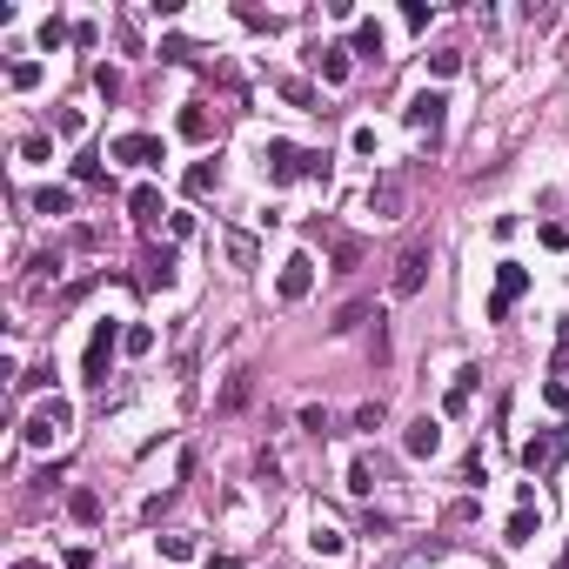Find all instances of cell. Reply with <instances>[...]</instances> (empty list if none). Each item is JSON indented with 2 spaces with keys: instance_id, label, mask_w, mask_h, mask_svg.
Listing matches in <instances>:
<instances>
[{
  "instance_id": "6da1fadb",
  "label": "cell",
  "mask_w": 569,
  "mask_h": 569,
  "mask_svg": "<svg viewBox=\"0 0 569 569\" xmlns=\"http://www.w3.org/2000/svg\"><path fill=\"white\" fill-rule=\"evenodd\" d=\"M67 429H74V409H67L61 395H54V402L27 409V422H21V442H27V449H54V442L67 436Z\"/></svg>"
},
{
  "instance_id": "7a4b0ae2",
  "label": "cell",
  "mask_w": 569,
  "mask_h": 569,
  "mask_svg": "<svg viewBox=\"0 0 569 569\" xmlns=\"http://www.w3.org/2000/svg\"><path fill=\"white\" fill-rule=\"evenodd\" d=\"M121 322H94V335H88V355H81V382L88 389H101L108 382V362H114V349H121Z\"/></svg>"
},
{
  "instance_id": "3957f363",
  "label": "cell",
  "mask_w": 569,
  "mask_h": 569,
  "mask_svg": "<svg viewBox=\"0 0 569 569\" xmlns=\"http://www.w3.org/2000/svg\"><path fill=\"white\" fill-rule=\"evenodd\" d=\"M369 215L375 221H402L409 215V175H395V168H389V175H375L369 181Z\"/></svg>"
},
{
  "instance_id": "277c9868",
  "label": "cell",
  "mask_w": 569,
  "mask_h": 569,
  "mask_svg": "<svg viewBox=\"0 0 569 569\" xmlns=\"http://www.w3.org/2000/svg\"><path fill=\"white\" fill-rule=\"evenodd\" d=\"M422 275H429V241H409V248H402V262H395V282H389V295H395V302L422 295Z\"/></svg>"
},
{
  "instance_id": "5b68a950",
  "label": "cell",
  "mask_w": 569,
  "mask_h": 569,
  "mask_svg": "<svg viewBox=\"0 0 569 569\" xmlns=\"http://www.w3.org/2000/svg\"><path fill=\"white\" fill-rule=\"evenodd\" d=\"M563 456H569V429H543V436H529V442H523V469H529V476L556 469Z\"/></svg>"
},
{
  "instance_id": "8992f818",
  "label": "cell",
  "mask_w": 569,
  "mask_h": 569,
  "mask_svg": "<svg viewBox=\"0 0 569 569\" xmlns=\"http://www.w3.org/2000/svg\"><path fill=\"white\" fill-rule=\"evenodd\" d=\"M523 295H529V268L523 262H503V268H496V295H489V322H503Z\"/></svg>"
},
{
  "instance_id": "52a82bcc",
  "label": "cell",
  "mask_w": 569,
  "mask_h": 569,
  "mask_svg": "<svg viewBox=\"0 0 569 569\" xmlns=\"http://www.w3.org/2000/svg\"><path fill=\"white\" fill-rule=\"evenodd\" d=\"M262 168H268L275 188H288L295 175H308V148H295V141H268V148H262Z\"/></svg>"
},
{
  "instance_id": "ba28073f",
  "label": "cell",
  "mask_w": 569,
  "mask_h": 569,
  "mask_svg": "<svg viewBox=\"0 0 569 569\" xmlns=\"http://www.w3.org/2000/svg\"><path fill=\"white\" fill-rule=\"evenodd\" d=\"M442 114H449V101H442L436 88L409 94V108H402V121H409V128H416V134H429V141H436V134H442Z\"/></svg>"
},
{
  "instance_id": "9c48e42d",
  "label": "cell",
  "mask_w": 569,
  "mask_h": 569,
  "mask_svg": "<svg viewBox=\"0 0 569 569\" xmlns=\"http://www.w3.org/2000/svg\"><path fill=\"white\" fill-rule=\"evenodd\" d=\"M108 154H114V161H134V168H161V161H168L161 134H121Z\"/></svg>"
},
{
  "instance_id": "30bf717a",
  "label": "cell",
  "mask_w": 569,
  "mask_h": 569,
  "mask_svg": "<svg viewBox=\"0 0 569 569\" xmlns=\"http://www.w3.org/2000/svg\"><path fill=\"white\" fill-rule=\"evenodd\" d=\"M436 449H442V422L436 416H416V422H409V436H402V456L409 462H429Z\"/></svg>"
},
{
  "instance_id": "8fae6325",
  "label": "cell",
  "mask_w": 569,
  "mask_h": 569,
  "mask_svg": "<svg viewBox=\"0 0 569 569\" xmlns=\"http://www.w3.org/2000/svg\"><path fill=\"white\" fill-rule=\"evenodd\" d=\"M275 288H282V302H302L308 288H315V255H288V262H282V282H275Z\"/></svg>"
},
{
  "instance_id": "7c38bea8",
  "label": "cell",
  "mask_w": 569,
  "mask_h": 569,
  "mask_svg": "<svg viewBox=\"0 0 569 569\" xmlns=\"http://www.w3.org/2000/svg\"><path fill=\"white\" fill-rule=\"evenodd\" d=\"M536 529H543V509H536V503H516L503 543H509V549H529V543H536Z\"/></svg>"
},
{
  "instance_id": "4fadbf2b",
  "label": "cell",
  "mask_w": 569,
  "mask_h": 569,
  "mask_svg": "<svg viewBox=\"0 0 569 569\" xmlns=\"http://www.w3.org/2000/svg\"><path fill=\"white\" fill-rule=\"evenodd\" d=\"M175 128H181V141H215V114H208V108H201V101H188V108H181V121H175Z\"/></svg>"
},
{
  "instance_id": "5bb4252c",
  "label": "cell",
  "mask_w": 569,
  "mask_h": 569,
  "mask_svg": "<svg viewBox=\"0 0 569 569\" xmlns=\"http://www.w3.org/2000/svg\"><path fill=\"white\" fill-rule=\"evenodd\" d=\"M476 382H482V369H462V375H456V389L442 395V416H469V395H476Z\"/></svg>"
},
{
  "instance_id": "9a60e30c",
  "label": "cell",
  "mask_w": 569,
  "mask_h": 569,
  "mask_svg": "<svg viewBox=\"0 0 569 569\" xmlns=\"http://www.w3.org/2000/svg\"><path fill=\"white\" fill-rule=\"evenodd\" d=\"M128 215L141 221V228H148V221H161V188H154V181H141V188L128 195Z\"/></svg>"
},
{
  "instance_id": "2e32d148",
  "label": "cell",
  "mask_w": 569,
  "mask_h": 569,
  "mask_svg": "<svg viewBox=\"0 0 569 569\" xmlns=\"http://www.w3.org/2000/svg\"><path fill=\"white\" fill-rule=\"evenodd\" d=\"M315 67H322L329 88H342V81H349V47H315Z\"/></svg>"
},
{
  "instance_id": "e0dca14e",
  "label": "cell",
  "mask_w": 569,
  "mask_h": 569,
  "mask_svg": "<svg viewBox=\"0 0 569 569\" xmlns=\"http://www.w3.org/2000/svg\"><path fill=\"white\" fill-rule=\"evenodd\" d=\"M141 288H175V248H154V255H148Z\"/></svg>"
},
{
  "instance_id": "ac0fdd59",
  "label": "cell",
  "mask_w": 569,
  "mask_h": 569,
  "mask_svg": "<svg viewBox=\"0 0 569 569\" xmlns=\"http://www.w3.org/2000/svg\"><path fill=\"white\" fill-rule=\"evenodd\" d=\"M215 181H221V168H215V161H195V168H188V195H195V201H201V195H215Z\"/></svg>"
},
{
  "instance_id": "d6986e66",
  "label": "cell",
  "mask_w": 569,
  "mask_h": 569,
  "mask_svg": "<svg viewBox=\"0 0 569 569\" xmlns=\"http://www.w3.org/2000/svg\"><path fill=\"white\" fill-rule=\"evenodd\" d=\"M67 516H74V523H101V496L94 489H74V496H67Z\"/></svg>"
},
{
  "instance_id": "ffe728a7",
  "label": "cell",
  "mask_w": 569,
  "mask_h": 569,
  "mask_svg": "<svg viewBox=\"0 0 569 569\" xmlns=\"http://www.w3.org/2000/svg\"><path fill=\"white\" fill-rule=\"evenodd\" d=\"M308 543H315V556H342V549H349V536H342L335 523H315V536H308Z\"/></svg>"
},
{
  "instance_id": "44dd1931",
  "label": "cell",
  "mask_w": 569,
  "mask_h": 569,
  "mask_svg": "<svg viewBox=\"0 0 569 569\" xmlns=\"http://www.w3.org/2000/svg\"><path fill=\"white\" fill-rule=\"evenodd\" d=\"M355 262H362V241L355 235H335V268L329 275H355Z\"/></svg>"
},
{
  "instance_id": "7402d4cb",
  "label": "cell",
  "mask_w": 569,
  "mask_h": 569,
  "mask_svg": "<svg viewBox=\"0 0 569 569\" xmlns=\"http://www.w3.org/2000/svg\"><path fill=\"white\" fill-rule=\"evenodd\" d=\"M349 496H375V462H369V456L349 462Z\"/></svg>"
},
{
  "instance_id": "603a6c76",
  "label": "cell",
  "mask_w": 569,
  "mask_h": 569,
  "mask_svg": "<svg viewBox=\"0 0 569 569\" xmlns=\"http://www.w3.org/2000/svg\"><path fill=\"white\" fill-rule=\"evenodd\" d=\"M34 208H41V215H74V195H67V188H41Z\"/></svg>"
},
{
  "instance_id": "cb8c5ba5",
  "label": "cell",
  "mask_w": 569,
  "mask_h": 569,
  "mask_svg": "<svg viewBox=\"0 0 569 569\" xmlns=\"http://www.w3.org/2000/svg\"><path fill=\"white\" fill-rule=\"evenodd\" d=\"M355 54H369V61L382 54V27H375V21H362V27H355Z\"/></svg>"
},
{
  "instance_id": "d4e9b609",
  "label": "cell",
  "mask_w": 569,
  "mask_h": 569,
  "mask_svg": "<svg viewBox=\"0 0 569 569\" xmlns=\"http://www.w3.org/2000/svg\"><path fill=\"white\" fill-rule=\"evenodd\" d=\"M282 101L288 108H315V88H308V81H282Z\"/></svg>"
},
{
  "instance_id": "484cf974",
  "label": "cell",
  "mask_w": 569,
  "mask_h": 569,
  "mask_svg": "<svg viewBox=\"0 0 569 569\" xmlns=\"http://www.w3.org/2000/svg\"><path fill=\"white\" fill-rule=\"evenodd\" d=\"M355 322H369V302H349V308H342V315L329 322V329H335V335H349V329H355Z\"/></svg>"
},
{
  "instance_id": "4316f807",
  "label": "cell",
  "mask_w": 569,
  "mask_h": 569,
  "mask_svg": "<svg viewBox=\"0 0 569 569\" xmlns=\"http://www.w3.org/2000/svg\"><path fill=\"white\" fill-rule=\"evenodd\" d=\"M161 556L168 563H188V556H195V536H161Z\"/></svg>"
},
{
  "instance_id": "83f0119b",
  "label": "cell",
  "mask_w": 569,
  "mask_h": 569,
  "mask_svg": "<svg viewBox=\"0 0 569 569\" xmlns=\"http://www.w3.org/2000/svg\"><path fill=\"white\" fill-rule=\"evenodd\" d=\"M7 81H14V88H41V61H14Z\"/></svg>"
},
{
  "instance_id": "f1b7e54d",
  "label": "cell",
  "mask_w": 569,
  "mask_h": 569,
  "mask_svg": "<svg viewBox=\"0 0 569 569\" xmlns=\"http://www.w3.org/2000/svg\"><path fill=\"white\" fill-rule=\"evenodd\" d=\"M302 429H308V436H329V409L308 402V409H302Z\"/></svg>"
},
{
  "instance_id": "f546056e",
  "label": "cell",
  "mask_w": 569,
  "mask_h": 569,
  "mask_svg": "<svg viewBox=\"0 0 569 569\" xmlns=\"http://www.w3.org/2000/svg\"><path fill=\"white\" fill-rule=\"evenodd\" d=\"M355 429H362V436H375V429H382V402H362L355 409Z\"/></svg>"
},
{
  "instance_id": "4dcf8cb0",
  "label": "cell",
  "mask_w": 569,
  "mask_h": 569,
  "mask_svg": "<svg viewBox=\"0 0 569 569\" xmlns=\"http://www.w3.org/2000/svg\"><path fill=\"white\" fill-rule=\"evenodd\" d=\"M47 154H54V141H47V134H27V141H21V161H47Z\"/></svg>"
},
{
  "instance_id": "1f68e13d",
  "label": "cell",
  "mask_w": 569,
  "mask_h": 569,
  "mask_svg": "<svg viewBox=\"0 0 569 569\" xmlns=\"http://www.w3.org/2000/svg\"><path fill=\"white\" fill-rule=\"evenodd\" d=\"M228 255H235V268H248L255 262V241L248 235H228Z\"/></svg>"
},
{
  "instance_id": "d6a6232c",
  "label": "cell",
  "mask_w": 569,
  "mask_h": 569,
  "mask_svg": "<svg viewBox=\"0 0 569 569\" xmlns=\"http://www.w3.org/2000/svg\"><path fill=\"white\" fill-rule=\"evenodd\" d=\"M74 181H81V188H101L108 175H101V161H74Z\"/></svg>"
},
{
  "instance_id": "836d02e7",
  "label": "cell",
  "mask_w": 569,
  "mask_h": 569,
  "mask_svg": "<svg viewBox=\"0 0 569 569\" xmlns=\"http://www.w3.org/2000/svg\"><path fill=\"white\" fill-rule=\"evenodd\" d=\"M94 88L114 101V94H121V74H114V67H94Z\"/></svg>"
},
{
  "instance_id": "e575fe53",
  "label": "cell",
  "mask_w": 569,
  "mask_h": 569,
  "mask_svg": "<svg viewBox=\"0 0 569 569\" xmlns=\"http://www.w3.org/2000/svg\"><path fill=\"white\" fill-rule=\"evenodd\" d=\"M543 402L549 409H569V382H543Z\"/></svg>"
},
{
  "instance_id": "d590c367",
  "label": "cell",
  "mask_w": 569,
  "mask_h": 569,
  "mask_svg": "<svg viewBox=\"0 0 569 569\" xmlns=\"http://www.w3.org/2000/svg\"><path fill=\"white\" fill-rule=\"evenodd\" d=\"M569 369V322H563V335H556V375Z\"/></svg>"
},
{
  "instance_id": "8d00e7d4",
  "label": "cell",
  "mask_w": 569,
  "mask_h": 569,
  "mask_svg": "<svg viewBox=\"0 0 569 569\" xmlns=\"http://www.w3.org/2000/svg\"><path fill=\"white\" fill-rule=\"evenodd\" d=\"M67 569H94V549H67Z\"/></svg>"
},
{
  "instance_id": "74e56055",
  "label": "cell",
  "mask_w": 569,
  "mask_h": 569,
  "mask_svg": "<svg viewBox=\"0 0 569 569\" xmlns=\"http://www.w3.org/2000/svg\"><path fill=\"white\" fill-rule=\"evenodd\" d=\"M563 569H569V556H563Z\"/></svg>"
}]
</instances>
